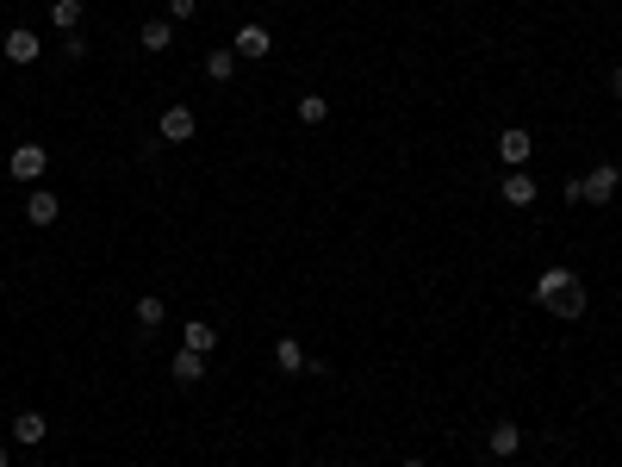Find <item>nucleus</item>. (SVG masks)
<instances>
[{
    "label": "nucleus",
    "instance_id": "f257e3e1",
    "mask_svg": "<svg viewBox=\"0 0 622 467\" xmlns=\"http://www.w3.org/2000/svg\"><path fill=\"white\" fill-rule=\"evenodd\" d=\"M535 306L554 312V318H579V312H586L579 275H573V268H542V275H535Z\"/></svg>",
    "mask_w": 622,
    "mask_h": 467
},
{
    "label": "nucleus",
    "instance_id": "f03ea898",
    "mask_svg": "<svg viewBox=\"0 0 622 467\" xmlns=\"http://www.w3.org/2000/svg\"><path fill=\"white\" fill-rule=\"evenodd\" d=\"M231 50H237V63H262V57L275 50V37H268V26H255V19H249V26L231 32Z\"/></svg>",
    "mask_w": 622,
    "mask_h": 467
},
{
    "label": "nucleus",
    "instance_id": "7ed1b4c3",
    "mask_svg": "<svg viewBox=\"0 0 622 467\" xmlns=\"http://www.w3.org/2000/svg\"><path fill=\"white\" fill-rule=\"evenodd\" d=\"M617 187H622V175L604 162V169H591V175L579 181V200H586V206H610V200H617Z\"/></svg>",
    "mask_w": 622,
    "mask_h": 467
},
{
    "label": "nucleus",
    "instance_id": "20e7f679",
    "mask_svg": "<svg viewBox=\"0 0 622 467\" xmlns=\"http://www.w3.org/2000/svg\"><path fill=\"white\" fill-rule=\"evenodd\" d=\"M13 181H44V169H50V150L44 144H13Z\"/></svg>",
    "mask_w": 622,
    "mask_h": 467
},
{
    "label": "nucleus",
    "instance_id": "39448f33",
    "mask_svg": "<svg viewBox=\"0 0 622 467\" xmlns=\"http://www.w3.org/2000/svg\"><path fill=\"white\" fill-rule=\"evenodd\" d=\"M193 131H200V119H193V107H169L162 112V144H193Z\"/></svg>",
    "mask_w": 622,
    "mask_h": 467
},
{
    "label": "nucleus",
    "instance_id": "423d86ee",
    "mask_svg": "<svg viewBox=\"0 0 622 467\" xmlns=\"http://www.w3.org/2000/svg\"><path fill=\"white\" fill-rule=\"evenodd\" d=\"M498 193H504V206H517V213H523V206H535V193H542V181H535V175H523V169H511Z\"/></svg>",
    "mask_w": 622,
    "mask_h": 467
},
{
    "label": "nucleus",
    "instance_id": "0eeeda50",
    "mask_svg": "<svg viewBox=\"0 0 622 467\" xmlns=\"http://www.w3.org/2000/svg\"><path fill=\"white\" fill-rule=\"evenodd\" d=\"M275 361H280V374H306V368H311V356H306L299 337H275Z\"/></svg>",
    "mask_w": 622,
    "mask_h": 467
},
{
    "label": "nucleus",
    "instance_id": "6e6552de",
    "mask_svg": "<svg viewBox=\"0 0 622 467\" xmlns=\"http://www.w3.org/2000/svg\"><path fill=\"white\" fill-rule=\"evenodd\" d=\"M529 150H535V138H529V131H517V125L498 138V156H504V169H523V162H529Z\"/></svg>",
    "mask_w": 622,
    "mask_h": 467
},
{
    "label": "nucleus",
    "instance_id": "1a4fd4ad",
    "mask_svg": "<svg viewBox=\"0 0 622 467\" xmlns=\"http://www.w3.org/2000/svg\"><path fill=\"white\" fill-rule=\"evenodd\" d=\"M44 436H50V424H44V411H19V418H13V442H19V449H37Z\"/></svg>",
    "mask_w": 622,
    "mask_h": 467
},
{
    "label": "nucleus",
    "instance_id": "9d476101",
    "mask_svg": "<svg viewBox=\"0 0 622 467\" xmlns=\"http://www.w3.org/2000/svg\"><path fill=\"white\" fill-rule=\"evenodd\" d=\"M26 218H32V224H57V218H63V200H57L50 187H37L32 200H26Z\"/></svg>",
    "mask_w": 622,
    "mask_h": 467
},
{
    "label": "nucleus",
    "instance_id": "9b49d317",
    "mask_svg": "<svg viewBox=\"0 0 622 467\" xmlns=\"http://www.w3.org/2000/svg\"><path fill=\"white\" fill-rule=\"evenodd\" d=\"M169 374L181 380V387H200V380H206V356H193V349H181V356L169 361Z\"/></svg>",
    "mask_w": 622,
    "mask_h": 467
},
{
    "label": "nucleus",
    "instance_id": "f8f14e48",
    "mask_svg": "<svg viewBox=\"0 0 622 467\" xmlns=\"http://www.w3.org/2000/svg\"><path fill=\"white\" fill-rule=\"evenodd\" d=\"M485 449H492L498 462H511V455L523 449V431H517V424H492V436H485Z\"/></svg>",
    "mask_w": 622,
    "mask_h": 467
},
{
    "label": "nucleus",
    "instance_id": "ddd939ff",
    "mask_svg": "<svg viewBox=\"0 0 622 467\" xmlns=\"http://www.w3.org/2000/svg\"><path fill=\"white\" fill-rule=\"evenodd\" d=\"M0 50H6V63H37V37L19 26V32H6L0 37Z\"/></svg>",
    "mask_w": 622,
    "mask_h": 467
},
{
    "label": "nucleus",
    "instance_id": "4468645a",
    "mask_svg": "<svg viewBox=\"0 0 622 467\" xmlns=\"http://www.w3.org/2000/svg\"><path fill=\"white\" fill-rule=\"evenodd\" d=\"M181 349H193V356H212V349H218V337H212V324H206V318H193L187 330H181Z\"/></svg>",
    "mask_w": 622,
    "mask_h": 467
},
{
    "label": "nucleus",
    "instance_id": "2eb2a0df",
    "mask_svg": "<svg viewBox=\"0 0 622 467\" xmlns=\"http://www.w3.org/2000/svg\"><path fill=\"white\" fill-rule=\"evenodd\" d=\"M138 44H143V50H150V57H162V50H169V44H174V26H169V19H150V26H143V32H138Z\"/></svg>",
    "mask_w": 622,
    "mask_h": 467
},
{
    "label": "nucleus",
    "instance_id": "dca6fc26",
    "mask_svg": "<svg viewBox=\"0 0 622 467\" xmlns=\"http://www.w3.org/2000/svg\"><path fill=\"white\" fill-rule=\"evenodd\" d=\"M50 26L57 32H81V0H50Z\"/></svg>",
    "mask_w": 622,
    "mask_h": 467
},
{
    "label": "nucleus",
    "instance_id": "f3484780",
    "mask_svg": "<svg viewBox=\"0 0 622 467\" xmlns=\"http://www.w3.org/2000/svg\"><path fill=\"white\" fill-rule=\"evenodd\" d=\"M237 75V50H206V81H231Z\"/></svg>",
    "mask_w": 622,
    "mask_h": 467
},
{
    "label": "nucleus",
    "instance_id": "a211bd4d",
    "mask_svg": "<svg viewBox=\"0 0 622 467\" xmlns=\"http://www.w3.org/2000/svg\"><path fill=\"white\" fill-rule=\"evenodd\" d=\"M299 125H324V119H330V100H324V94H299Z\"/></svg>",
    "mask_w": 622,
    "mask_h": 467
},
{
    "label": "nucleus",
    "instance_id": "6ab92c4d",
    "mask_svg": "<svg viewBox=\"0 0 622 467\" xmlns=\"http://www.w3.org/2000/svg\"><path fill=\"white\" fill-rule=\"evenodd\" d=\"M162 312H169V306H162L156 293H143V299H138V324H143V330H156V324H162Z\"/></svg>",
    "mask_w": 622,
    "mask_h": 467
},
{
    "label": "nucleus",
    "instance_id": "aec40b11",
    "mask_svg": "<svg viewBox=\"0 0 622 467\" xmlns=\"http://www.w3.org/2000/svg\"><path fill=\"white\" fill-rule=\"evenodd\" d=\"M63 57H69V63H81V57H88V37H75V32H63Z\"/></svg>",
    "mask_w": 622,
    "mask_h": 467
},
{
    "label": "nucleus",
    "instance_id": "412c9836",
    "mask_svg": "<svg viewBox=\"0 0 622 467\" xmlns=\"http://www.w3.org/2000/svg\"><path fill=\"white\" fill-rule=\"evenodd\" d=\"M169 13H174V19H193V13H200V0H169Z\"/></svg>",
    "mask_w": 622,
    "mask_h": 467
},
{
    "label": "nucleus",
    "instance_id": "4be33fe9",
    "mask_svg": "<svg viewBox=\"0 0 622 467\" xmlns=\"http://www.w3.org/2000/svg\"><path fill=\"white\" fill-rule=\"evenodd\" d=\"M610 94H617V100H622V69H610Z\"/></svg>",
    "mask_w": 622,
    "mask_h": 467
},
{
    "label": "nucleus",
    "instance_id": "5701e85b",
    "mask_svg": "<svg viewBox=\"0 0 622 467\" xmlns=\"http://www.w3.org/2000/svg\"><path fill=\"white\" fill-rule=\"evenodd\" d=\"M0 467H6V442H0Z\"/></svg>",
    "mask_w": 622,
    "mask_h": 467
},
{
    "label": "nucleus",
    "instance_id": "b1692460",
    "mask_svg": "<svg viewBox=\"0 0 622 467\" xmlns=\"http://www.w3.org/2000/svg\"><path fill=\"white\" fill-rule=\"evenodd\" d=\"M405 467H423V462H417V455H411V462H405Z\"/></svg>",
    "mask_w": 622,
    "mask_h": 467
}]
</instances>
